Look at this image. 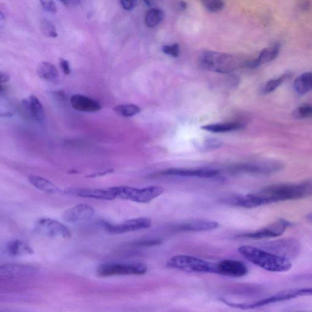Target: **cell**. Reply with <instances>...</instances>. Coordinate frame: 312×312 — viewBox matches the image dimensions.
<instances>
[{
    "label": "cell",
    "instance_id": "1",
    "mask_svg": "<svg viewBox=\"0 0 312 312\" xmlns=\"http://www.w3.org/2000/svg\"><path fill=\"white\" fill-rule=\"evenodd\" d=\"M258 206L303 199L312 195V181L271 185L254 194Z\"/></svg>",
    "mask_w": 312,
    "mask_h": 312
},
{
    "label": "cell",
    "instance_id": "2",
    "mask_svg": "<svg viewBox=\"0 0 312 312\" xmlns=\"http://www.w3.org/2000/svg\"><path fill=\"white\" fill-rule=\"evenodd\" d=\"M238 251L247 261L262 269L274 273H282L290 270L291 261L267 251L251 246H242Z\"/></svg>",
    "mask_w": 312,
    "mask_h": 312
},
{
    "label": "cell",
    "instance_id": "3",
    "mask_svg": "<svg viewBox=\"0 0 312 312\" xmlns=\"http://www.w3.org/2000/svg\"><path fill=\"white\" fill-rule=\"evenodd\" d=\"M201 63L207 70L222 74L233 72L242 65V62L232 54L215 51H205L201 57Z\"/></svg>",
    "mask_w": 312,
    "mask_h": 312
},
{
    "label": "cell",
    "instance_id": "4",
    "mask_svg": "<svg viewBox=\"0 0 312 312\" xmlns=\"http://www.w3.org/2000/svg\"><path fill=\"white\" fill-rule=\"evenodd\" d=\"M167 267L188 273L216 274V264L186 255L172 257L167 262Z\"/></svg>",
    "mask_w": 312,
    "mask_h": 312
},
{
    "label": "cell",
    "instance_id": "5",
    "mask_svg": "<svg viewBox=\"0 0 312 312\" xmlns=\"http://www.w3.org/2000/svg\"><path fill=\"white\" fill-rule=\"evenodd\" d=\"M112 189L117 198L138 203H149L164 192V189L160 186H150L143 189L121 186L112 187Z\"/></svg>",
    "mask_w": 312,
    "mask_h": 312
},
{
    "label": "cell",
    "instance_id": "6",
    "mask_svg": "<svg viewBox=\"0 0 312 312\" xmlns=\"http://www.w3.org/2000/svg\"><path fill=\"white\" fill-rule=\"evenodd\" d=\"M145 264L137 262H109L101 265L97 269L98 276L102 277L126 275H142L147 271Z\"/></svg>",
    "mask_w": 312,
    "mask_h": 312
},
{
    "label": "cell",
    "instance_id": "7",
    "mask_svg": "<svg viewBox=\"0 0 312 312\" xmlns=\"http://www.w3.org/2000/svg\"><path fill=\"white\" fill-rule=\"evenodd\" d=\"M267 251L290 261L298 256L301 251V244L293 238L278 239L265 245Z\"/></svg>",
    "mask_w": 312,
    "mask_h": 312
},
{
    "label": "cell",
    "instance_id": "8",
    "mask_svg": "<svg viewBox=\"0 0 312 312\" xmlns=\"http://www.w3.org/2000/svg\"><path fill=\"white\" fill-rule=\"evenodd\" d=\"M291 226L290 222L279 219L258 231L240 235V237L256 240L274 239L281 236Z\"/></svg>",
    "mask_w": 312,
    "mask_h": 312
},
{
    "label": "cell",
    "instance_id": "9",
    "mask_svg": "<svg viewBox=\"0 0 312 312\" xmlns=\"http://www.w3.org/2000/svg\"><path fill=\"white\" fill-rule=\"evenodd\" d=\"M36 228L42 234L49 237L67 239L71 232L65 225L57 220L51 219H41L37 222Z\"/></svg>",
    "mask_w": 312,
    "mask_h": 312
},
{
    "label": "cell",
    "instance_id": "10",
    "mask_svg": "<svg viewBox=\"0 0 312 312\" xmlns=\"http://www.w3.org/2000/svg\"><path fill=\"white\" fill-rule=\"evenodd\" d=\"M284 168L282 163L277 161L244 163L234 168L235 172L253 173V174L268 175L279 172Z\"/></svg>",
    "mask_w": 312,
    "mask_h": 312
},
{
    "label": "cell",
    "instance_id": "11",
    "mask_svg": "<svg viewBox=\"0 0 312 312\" xmlns=\"http://www.w3.org/2000/svg\"><path fill=\"white\" fill-rule=\"evenodd\" d=\"M22 115L29 120L43 123L45 120V113L41 101L35 95L24 99L21 103Z\"/></svg>",
    "mask_w": 312,
    "mask_h": 312
},
{
    "label": "cell",
    "instance_id": "12",
    "mask_svg": "<svg viewBox=\"0 0 312 312\" xmlns=\"http://www.w3.org/2000/svg\"><path fill=\"white\" fill-rule=\"evenodd\" d=\"M152 226V221L147 218H137L123 222L121 223L111 224L106 223L105 228L113 234H125L128 232L147 229Z\"/></svg>",
    "mask_w": 312,
    "mask_h": 312
},
{
    "label": "cell",
    "instance_id": "13",
    "mask_svg": "<svg viewBox=\"0 0 312 312\" xmlns=\"http://www.w3.org/2000/svg\"><path fill=\"white\" fill-rule=\"evenodd\" d=\"M34 267L22 264H4L0 267V277L7 279L27 278L37 273Z\"/></svg>",
    "mask_w": 312,
    "mask_h": 312
},
{
    "label": "cell",
    "instance_id": "14",
    "mask_svg": "<svg viewBox=\"0 0 312 312\" xmlns=\"http://www.w3.org/2000/svg\"><path fill=\"white\" fill-rule=\"evenodd\" d=\"M248 273V268L244 262L237 260H224L216 264V274L223 276L241 277Z\"/></svg>",
    "mask_w": 312,
    "mask_h": 312
},
{
    "label": "cell",
    "instance_id": "15",
    "mask_svg": "<svg viewBox=\"0 0 312 312\" xmlns=\"http://www.w3.org/2000/svg\"><path fill=\"white\" fill-rule=\"evenodd\" d=\"M66 194L82 198H93L96 200H112L117 197L112 187L108 189H86V188H71L65 190Z\"/></svg>",
    "mask_w": 312,
    "mask_h": 312
},
{
    "label": "cell",
    "instance_id": "16",
    "mask_svg": "<svg viewBox=\"0 0 312 312\" xmlns=\"http://www.w3.org/2000/svg\"><path fill=\"white\" fill-rule=\"evenodd\" d=\"M94 209L90 205L81 204L68 209L63 215L64 221L69 223H79L88 221L94 215Z\"/></svg>",
    "mask_w": 312,
    "mask_h": 312
},
{
    "label": "cell",
    "instance_id": "17",
    "mask_svg": "<svg viewBox=\"0 0 312 312\" xmlns=\"http://www.w3.org/2000/svg\"><path fill=\"white\" fill-rule=\"evenodd\" d=\"M70 104L74 110L79 112H96L102 109L98 101L79 94L71 96Z\"/></svg>",
    "mask_w": 312,
    "mask_h": 312
},
{
    "label": "cell",
    "instance_id": "18",
    "mask_svg": "<svg viewBox=\"0 0 312 312\" xmlns=\"http://www.w3.org/2000/svg\"><path fill=\"white\" fill-rule=\"evenodd\" d=\"M217 222L205 220H195L178 225L175 227L179 232H204L218 228Z\"/></svg>",
    "mask_w": 312,
    "mask_h": 312
},
{
    "label": "cell",
    "instance_id": "19",
    "mask_svg": "<svg viewBox=\"0 0 312 312\" xmlns=\"http://www.w3.org/2000/svg\"><path fill=\"white\" fill-rule=\"evenodd\" d=\"M219 174L218 170L212 169H180L173 168L164 171L161 175L165 176H177L181 177H198L203 178H214Z\"/></svg>",
    "mask_w": 312,
    "mask_h": 312
},
{
    "label": "cell",
    "instance_id": "20",
    "mask_svg": "<svg viewBox=\"0 0 312 312\" xmlns=\"http://www.w3.org/2000/svg\"><path fill=\"white\" fill-rule=\"evenodd\" d=\"M280 49H281V46L279 44L271 45L262 49L258 58L255 60L247 62L245 66L249 68H255L263 65V64L269 63L277 58L279 53Z\"/></svg>",
    "mask_w": 312,
    "mask_h": 312
},
{
    "label": "cell",
    "instance_id": "21",
    "mask_svg": "<svg viewBox=\"0 0 312 312\" xmlns=\"http://www.w3.org/2000/svg\"><path fill=\"white\" fill-rule=\"evenodd\" d=\"M36 70L39 77L44 81L55 83L58 80V69L51 63L41 62L37 67Z\"/></svg>",
    "mask_w": 312,
    "mask_h": 312
},
{
    "label": "cell",
    "instance_id": "22",
    "mask_svg": "<svg viewBox=\"0 0 312 312\" xmlns=\"http://www.w3.org/2000/svg\"><path fill=\"white\" fill-rule=\"evenodd\" d=\"M28 180L34 187L46 194H58L61 192L59 187L45 178L38 176H31L28 178Z\"/></svg>",
    "mask_w": 312,
    "mask_h": 312
},
{
    "label": "cell",
    "instance_id": "23",
    "mask_svg": "<svg viewBox=\"0 0 312 312\" xmlns=\"http://www.w3.org/2000/svg\"><path fill=\"white\" fill-rule=\"evenodd\" d=\"M6 250L7 253L13 257H21L33 253V251L28 245L18 239L9 242L7 245Z\"/></svg>",
    "mask_w": 312,
    "mask_h": 312
},
{
    "label": "cell",
    "instance_id": "24",
    "mask_svg": "<svg viewBox=\"0 0 312 312\" xmlns=\"http://www.w3.org/2000/svg\"><path fill=\"white\" fill-rule=\"evenodd\" d=\"M244 128V124L239 122H229L210 124L202 126V130L214 133L231 132Z\"/></svg>",
    "mask_w": 312,
    "mask_h": 312
},
{
    "label": "cell",
    "instance_id": "25",
    "mask_svg": "<svg viewBox=\"0 0 312 312\" xmlns=\"http://www.w3.org/2000/svg\"><path fill=\"white\" fill-rule=\"evenodd\" d=\"M293 87L296 92L301 95L312 90V72H307L298 76L294 82Z\"/></svg>",
    "mask_w": 312,
    "mask_h": 312
},
{
    "label": "cell",
    "instance_id": "26",
    "mask_svg": "<svg viewBox=\"0 0 312 312\" xmlns=\"http://www.w3.org/2000/svg\"><path fill=\"white\" fill-rule=\"evenodd\" d=\"M164 13L162 10L153 8L149 10L146 14L145 21L148 27L153 28L157 26L163 21Z\"/></svg>",
    "mask_w": 312,
    "mask_h": 312
},
{
    "label": "cell",
    "instance_id": "27",
    "mask_svg": "<svg viewBox=\"0 0 312 312\" xmlns=\"http://www.w3.org/2000/svg\"><path fill=\"white\" fill-rule=\"evenodd\" d=\"M113 110L123 117H133L141 112V108L139 106L133 104L117 106L113 108Z\"/></svg>",
    "mask_w": 312,
    "mask_h": 312
},
{
    "label": "cell",
    "instance_id": "28",
    "mask_svg": "<svg viewBox=\"0 0 312 312\" xmlns=\"http://www.w3.org/2000/svg\"><path fill=\"white\" fill-rule=\"evenodd\" d=\"M41 29L44 35L48 38H56L58 36L55 26L48 20H42L41 22Z\"/></svg>",
    "mask_w": 312,
    "mask_h": 312
},
{
    "label": "cell",
    "instance_id": "29",
    "mask_svg": "<svg viewBox=\"0 0 312 312\" xmlns=\"http://www.w3.org/2000/svg\"><path fill=\"white\" fill-rule=\"evenodd\" d=\"M205 8L211 12H216L223 8L224 0H202Z\"/></svg>",
    "mask_w": 312,
    "mask_h": 312
},
{
    "label": "cell",
    "instance_id": "30",
    "mask_svg": "<svg viewBox=\"0 0 312 312\" xmlns=\"http://www.w3.org/2000/svg\"><path fill=\"white\" fill-rule=\"evenodd\" d=\"M293 117L298 119L310 118L312 117V105H306L299 106L294 110Z\"/></svg>",
    "mask_w": 312,
    "mask_h": 312
},
{
    "label": "cell",
    "instance_id": "31",
    "mask_svg": "<svg viewBox=\"0 0 312 312\" xmlns=\"http://www.w3.org/2000/svg\"><path fill=\"white\" fill-rule=\"evenodd\" d=\"M289 76V75H284L278 78L272 79L267 83L266 87L264 89V93L267 94L272 92L278 88L286 79Z\"/></svg>",
    "mask_w": 312,
    "mask_h": 312
},
{
    "label": "cell",
    "instance_id": "32",
    "mask_svg": "<svg viewBox=\"0 0 312 312\" xmlns=\"http://www.w3.org/2000/svg\"><path fill=\"white\" fill-rule=\"evenodd\" d=\"M162 51L163 53L168 56L173 57V58H177L180 53L179 45L178 44L167 45L163 47Z\"/></svg>",
    "mask_w": 312,
    "mask_h": 312
},
{
    "label": "cell",
    "instance_id": "33",
    "mask_svg": "<svg viewBox=\"0 0 312 312\" xmlns=\"http://www.w3.org/2000/svg\"><path fill=\"white\" fill-rule=\"evenodd\" d=\"M39 1L45 11L53 14L57 12V6L54 0H39Z\"/></svg>",
    "mask_w": 312,
    "mask_h": 312
},
{
    "label": "cell",
    "instance_id": "34",
    "mask_svg": "<svg viewBox=\"0 0 312 312\" xmlns=\"http://www.w3.org/2000/svg\"><path fill=\"white\" fill-rule=\"evenodd\" d=\"M60 66L63 70V73L66 75H70L71 72V67L70 63L66 59H61L60 60Z\"/></svg>",
    "mask_w": 312,
    "mask_h": 312
},
{
    "label": "cell",
    "instance_id": "35",
    "mask_svg": "<svg viewBox=\"0 0 312 312\" xmlns=\"http://www.w3.org/2000/svg\"><path fill=\"white\" fill-rule=\"evenodd\" d=\"M121 6L126 11H131L135 6V0H120Z\"/></svg>",
    "mask_w": 312,
    "mask_h": 312
},
{
    "label": "cell",
    "instance_id": "36",
    "mask_svg": "<svg viewBox=\"0 0 312 312\" xmlns=\"http://www.w3.org/2000/svg\"><path fill=\"white\" fill-rule=\"evenodd\" d=\"M161 243H162V242H161L160 240H146V241L138 243V245L145 246H155V245L160 244Z\"/></svg>",
    "mask_w": 312,
    "mask_h": 312
},
{
    "label": "cell",
    "instance_id": "37",
    "mask_svg": "<svg viewBox=\"0 0 312 312\" xmlns=\"http://www.w3.org/2000/svg\"><path fill=\"white\" fill-rule=\"evenodd\" d=\"M59 1L68 6H78L81 2V0H59Z\"/></svg>",
    "mask_w": 312,
    "mask_h": 312
},
{
    "label": "cell",
    "instance_id": "38",
    "mask_svg": "<svg viewBox=\"0 0 312 312\" xmlns=\"http://www.w3.org/2000/svg\"><path fill=\"white\" fill-rule=\"evenodd\" d=\"M9 76L7 74L1 71V73H0V79H1V84L6 83V82L9 80Z\"/></svg>",
    "mask_w": 312,
    "mask_h": 312
},
{
    "label": "cell",
    "instance_id": "39",
    "mask_svg": "<svg viewBox=\"0 0 312 312\" xmlns=\"http://www.w3.org/2000/svg\"><path fill=\"white\" fill-rule=\"evenodd\" d=\"M178 6L180 11H185L187 9V4L184 1H180L178 2Z\"/></svg>",
    "mask_w": 312,
    "mask_h": 312
},
{
    "label": "cell",
    "instance_id": "40",
    "mask_svg": "<svg viewBox=\"0 0 312 312\" xmlns=\"http://www.w3.org/2000/svg\"><path fill=\"white\" fill-rule=\"evenodd\" d=\"M300 7L301 9L308 10L309 9V7H310V4H309V2L308 1H304L301 2Z\"/></svg>",
    "mask_w": 312,
    "mask_h": 312
},
{
    "label": "cell",
    "instance_id": "41",
    "mask_svg": "<svg viewBox=\"0 0 312 312\" xmlns=\"http://www.w3.org/2000/svg\"><path fill=\"white\" fill-rule=\"evenodd\" d=\"M306 219L307 220H308V222L309 223H310L312 224V212L307 215Z\"/></svg>",
    "mask_w": 312,
    "mask_h": 312
}]
</instances>
